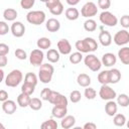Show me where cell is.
Masks as SVG:
<instances>
[{
    "label": "cell",
    "instance_id": "6da1fadb",
    "mask_svg": "<svg viewBox=\"0 0 129 129\" xmlns=\"http://www.w3.org/2000/svg\"><path fill=\"white\" fill-rule=\"evenodd\" d=\"M54 73V69L52 67V64L49 63H42L39 67V71H38V79L41 83L43 84H48L50 83L52 76Z\"/></svg>",
    "mask_w": 129,
    "mask_h": 129
},
{
    "label": "cell",
    "instance_id": "7a4b0ae2",
    "mask_svg": "<svg viewBox=\"0 0 129 129\" xmlns=\"http://www.w3.org/2000/svg\"><path fill=\"white\" fill-rule=\"evenodd\" d=\"M23 79V75L19 70H12L5 78V85L10 88L17 87Z\"/></svg>",
    "mask_w": 129,
    "mask_h": 129
},
{
    "label": "cell",
    "instance_id": "3957f363",
    "mask_svg": "<svg viewBox=\"0 0 129 129\" xmlns=\"http://www.w3.org/2000/svg\"><path fill=\"white\" fill-rule=\"evenodd\" d=\"M26 20L30 24L40 25L45 21V13L41 10H33L29 11L26 14Z\"/></svg>",
    "mask_w": 129,
    "mask_h": 129
},
{
    "label": "cell",
    "instance_id": "277c9868",
    "mask_svg": "<svg viewBox=\"0 0 129 129\" xmlns=\"http://www.w3.org/2000/svg\"><path fill=\"white\" fill-rule=\"evenodd\" d=\"M84 62L86 64L87 68H89L92 72H98L101 70L102 61L94 54V53H88L85 58H84Z\"/></svg>",
    "mask_w": 129,
    "mask_h": 129
},
{
    "label": "cell",
    "instance_id": "5b68a950",
    "mask_svg": "<svg viewBox=\"0 0 129 129\" xmlns=\"http://www.w3.org/2000/svg\"><path fill=\"white\" fill-rule=\"evenodd\" d=\"M99 19L102 24L106 26H110V27H114L118 23V18L112 12L107 11V10H103V12L100 13Z\"/></svg>",
    "mask_w": 129,
    "mask_h": 129
},
{
    "label": "cell",
    "instance_id": "8992f818",
    "mask_svg": "<svg viewBox=\"0 0 129 129\" xmlns=\"http://www.w3.org/2000/svg\"><path fill=\"white\" fill-rule=\"evenodd\" d=\"M99 97L105 101L114 100L115 98H117V93L109 85H102L99 90Z\"/></svg>",
    "mask_w": 129,
    "mask_h": 129
},
{
    "label": "cell",
    "instance_id": "52a82bcc",
    "mask_svg": "<svg viewBox=\"0 0 129 129\" xmlns=\"http://www.w3.org/2000/svg\"><path fill=\"white\" fill-rule=\"evenodd\" d=\"M98 13V7L94 2H87L83 5L81 9V15L86 18H91Z\"/></svg>",
    "mask_w": 129,
    "mask_h": 129
},
{
    "label": "cell",
    "instance_id": "ba28073f",
    "mask_svg": "<svg viewBox=\"0 0 129 129\" xmlns=\"http://www.w3.org/2000/svg\"><path fill=\"white\" fill-rule=\"evenodd\" d=\"M43 58H44V54L42 52V49L40 48H36V49H33L31 52H30V55H29V62L34 66V67H40L42 64V61H43Z\"/></svg>",
    "mask_w": 129,
    "mask_h": 129
},
{
    "label": "cell",
    "instance_id": "9c48e42d",
    "mask_svg": "<svg viewBox=\"0 0 129 129\" xmlns=\"http://www.w3.org/2000/svg\"><path fill=\"white\" fill-rule=\"evenodd\" d=\"M113 41L119 46L127 44L129 42V32L126 29H121L117 31L113 37Z\"/></svg>",
    "mask_w": 129,
    "mask_h": 129
},
{
    "label": "cell",
    "instance_id": "30bf717a",
    "mask_svg": "<svg viewBox=\"0 0 129 129\" xmlns=\"http://www.w3.org/2000/svg\"><path fill=\"white\" fill-rule=\"evenodd\" d=\"M11 33L15 37H22L25 33V26L22 22L20 21H13L10 27Z\"/></svg>",
    "mask_w": 129,
    "mask_h": 129
},
{
    "label": "cell",
    "instance_id": "8fae6325",
    "mask_svg": "<svg viewBox=\"0 0 129 129\" xmlns=\"http://www.w3.org/2000/svg\"><path fill=\"white\" fill-rule=\"evenodd\" d=\"M57 50L59 51V53L61 54H70L72 52V45L70 43V41L66 38H62L60 40L57 41Z\"/></svg>",
    "mask_w": 129,
    "mask_h": 129
},
{
    "label": "cell",
    "instance_id": "7c38bea8",
    "mask_svg": "<svg viewBox=\"0 0 129 129\" xmlns=\"http://www.w3.org/2000/svg\"><path fill=\"white\" fill-rule=\"evenodd\" d=\"M101 61H102V64H103V66L110 68V67H113L114 64H116L117 57H116V55H115L114 53H112V52H106V53L103 54Z\"/></svg>",
    "mask_w": 129,
    "mask_h": 129
},
{
    "label": "cell",
    "instance_id": "4fadbf2b",
    "mask_svg": "<svg viewBox=\"0 0 129 129\" xmlns=\"http://www.w3.org/2000/svg\"><path fill=\"white\" fill-rule=\"evenodd\" d=\"M17 109V105L13 100H6L2 102V110L7 115H12Z\"/></svg>",
    "mask_w": 129,
    "mask_h": 129
},
{
    "label": "cell",
    "instance_id": "5bb4252c",
    "mask_svg": "<svg viewBox=\"0 0 129 129\" xmlns=\"http://www.w3.org/2000/svg\"><path fill=\"white\" fill-rule=\"evenodd\" d=\"M117 110H118V104L114 100H109L106 103V105H105V112H106V114L108 116L114 117V115L117 114Z\"/></svg>",
    "mask_w": 129,
    "mask_h": 129
},
{
    "label": "cell",
    "instance_id": "9a60e30c",
    "mask_svg": "<svg viewBox=\"0 0 129 129\" xmlns=\"http://www.w3.org/2000/svg\"><path fill=\"white\" fill-rule=\"evenodd\" d=\"M99 41L103 46H109L112 43V35L107 30H102L99 33Z\"/></svg>",
    "mask_w": 129,
    "mask_h": 129
},
{
    "label": "cell",
    "instance_id": "2e32d148",
    "mask_svg": "<svg viewBox=\"0 0 129 129\" xmlns=\"http://www.w3.org/2000/svg\"><path fill=\"white\" fill-rule=\"evenodd\" d=\"M45 27L49 32H56L60 28V22L56 18H49L45 23Z\"/></svg>",
    "mask_w": 129,
    "mask_h": 129
},
{
    "label": "cell",
    "instance_id": "e0dca14e",
    "mask_svg": "<svg viewBox=\"0 0 129 129\" xmlns=\"http://www.w3.org/2000/svg\"><path fill=\"white\" fill-rule=\"evenodd\" d=\"M76 123V118L73 115H66L61 121H60V126L62 129H70L75 126Z\"/></svg>",
    "mask_w": 129,
    "mask_h": 129
},
{
    "label": "cell",
    "instance_id": "ac0fdd59",
    "mask_svg": "<svg viewBox=\"0 0 129 129\" xmlns=\"http://www.w3.org/2000/svg\"><path fill=\"white\" fill-rule=\"evenodd\" d=\"M30 95L25 94L23 92H21L18 97H17V104L19 107L21 108H25V107H29V103H30Z\"/></svg>",
    "mask_w": 129,
    "mask_h": 129
},
{
    "label": "cell",
    "instance_id": "d6986e66",
    "mask_svg": "<svg viewBox=\"0 0 129 129\" xmlns=\"http://www.w3.org/2000/svg\"><path fill=\"white\" fill-rule=\"evenodd\" d=\"M68 113L67 107H61V106H53L51 109V114L54 118L56 119H62Z\"/></svg>",
    "mask_w": 129,
    "mask_h": 129
},
{
    "label": "cell",
    "instance_id": "ffe728a7",
    "mask_svg": "<svg viewBox=\"0 0 129 129\" xmlns=\"http://www.w3.org/2000/svg\"><path fill=\"white\" fill-rule=\"evenodd\" d=\"M118 57L123 64H129V47L123 46L118 51Z\"/></svg>",
    "mask_w": 129,
    "mask_h": 129
},
{
    "label": "cell",
    "instance_id": "44dd1931",
    "mask_svg": "<svg viewBox=\"0 0 129 129\" xmlns=\"http://www.w3.org/2000/svg\"><path fill=\"white\" fill-rule=\"evenodd\" d=\"M59 51L57 49H54V48H49L46 52V58L49 62L51 63H55L59 60Z\"/></svg>",
    "mask_w": 129,
    "mask_h": 129
},
{
    "label": "cell",
    "instance_id": "7402d4cb",
    "mask_svg": "<svg viewBox=\"0 0 129 129\" xmlns=\"http://www.w3.org/2000/svg\"><path fill=\"white\" fill-rule=\"evenodd\" d=\"M77 83L79 86L83 87V88H87L91 85V78L89 75L87 74H80L78 77H77Z\"/></svg>",
    "mask_w": 129,
    "mask_h": 129
},
{
    "label": "cell",
    "instance_id": "603a6c76",
    "mask_svg": "<svg viewBox=\"0 0 129 129\" xmlns=\"http://www.w3.org/2000/svg\"><path fill=\"white\" fill-rule=\"evenodd\" d=\"M64 15H66V18L67 19H69V20H77L78 18H79V16H80V12H79V10L77 9V8H75V7H70V8H68L66 11H64Z\"/></svg>",
    "mask_w": 129,
    "mask_h": 129
},
{
    "label": "cell",
    "instance_id": "cb8c5ba5",
    "mask_svg": "<svg viewBox=\"0 0 129 129\" xmlns=\"http://www.w3.org/2000/svg\"><path fill=\"white\" fill-rule=\"evenodd\" d=\"M75 46H76L77 50L81 51L82 53H89V52H91V50H90V48L88 46V43L85 40V38L81 39V40H77L76 43H75Z\"/></svg>",
    "mask_w": 129,
    "mask_h": 129
},
{
    "label": "cell",
    "instance_id": "d4e9b609",
    "mask_svg": "<svg viewBox=\"0 0 129 129\" xmlns=\"http://www.w3.org/2000/svg\"><path fill=\"white\" fill-rule=\"evenodd\" d=\"M3 17L6 21H14L17 17V11L14 8H7L3 11Z\"/></svg>",
    "mask_w": 129,
    "mask_h": 129
},
{
    "label": "cell",
    "instance_id": "484cf974",
    "mask_svg": "<svg viewBox=\"0 0 129 129\" xmlns=\"http://www.w3.org/2000/svg\"><path fill=\"white\" fill-rule=\"evenodd\" d=\"M98 82L101 85H109L110 84V71H102L101 73H99L98 77Z\"/></svg>",
    "mask_w": 129,
    "mask_h": 129
},
{
    "label": "cell",
    "instance_id": "4316f807",
    "mask_svg": "<svg viewBox=\"0 0 129 129\" xmlns=\"http://www.w3.org/2000/svg\"><path fill=\"white\" fill-rule=\"evenodd\" d=\"M36 45L40 49H48L51 45V41L48 37H40L37 39Z\"/></svg>",
    "mask_w": 129,
    "mask_h": 129
},
{
    "label": "cell",
    "instance_id": "83f0119b",
    "mask_svg": "<svg viewBox=\"0 0 129 129\" xmlns=\"http://www.w3.org/2000/svg\"><path fill=\"white\" fill-rule=\"evenodd\" d=\"M110 71V84H117L121 80V73L118 69H111Z\"/></svg>",
    "mask_w": 129,
    "mask_h": 129
},
{
    "label": "cell",
    "instance_id": "f1b7e54d",
    "mask_svg": "<svg viewBox=\"0 0 129 129\" xmlns=\"http://www.w3.org/2000/svg\"><path fill=\"white\" fill-rule=\"evenodd\" d=\"M84 29L88 32H93L97 29V22L94 19L88 18L85 22H84Z\"/></svg>",
    "mask_w": 129,
    "mask_h": 129
},
{
    "label": "cell",
    "instance_id": "f546056e",
    "mask_svg": "<svg viewBox=\"0 0 129 129\" xmlns=\"http://www.w3.org/2000/svg\"><path fill=\"white\" fill-rule=\"evenodd\" d=\"M126 122H127V120H126L125 115L120 114V113H118V114L114 115V118H113V123H114V125H115V126L122 127V126H124V125L126 124Z\"/></svg>",
    "mask_w": 129,
    "mask_h": 129
},
{
    "label": "cell",
    "instance_id": "4dcf8cb0",
    "mask_svg": "<svg viewBox=\"0 0 129 129\" xmlns=\"http://www.w3.org/2000/svg\"><path fill=\"white\" fill-rule=\"evenodd\" d=\"M69 60L73 64H78L83 60V53L81 51L73 52V53H71V55L69 57Z\"/></svg>",
    "mask_w": 129,
    "mask_h": 129
},
{
    "label": "cell",
    "instance_id": "1f68e13d",
    "mask_svg": "<svg viewBox=\"0 0 129 129\" xmlns=\"http://www.w3.org/2000/svg\"><path fill=\"white\" fill-rule=\"evenodd\" d=\"M117 104L121 107L129 106V96L126 94H120L117 96Z\"/></svg>",
    "mask_w": 129,
    "mask_h": 129
},
{
    "label": "cell",
    "instance_id": "d6a6232c",
    "mask_svg": "<svg viewBox=\"0 0 129 129\" xmlns=\"http://www.w3.org/2000/svg\"><path fill=\"white\" fill-rule=\"evenodd\" d=\"M42 107V102L40 99L38 98H31L30 99V103H29V108L34 110V111H38L40 110Z\"/></svg>",
    "mask_w": 129,
    "mask_h": 129
},
{
    "label": "cell",
    "instance_id": "836d02e7",
    "mask_svg": "<svg viewBox=\"0 0 129 129\" xmlns=\"http://www.w3.org/2000/svg\"><path fill=\"white\" fill-rule=\"evenodd\" d=\"M69 101L67 99V97H64L63 95H61L60 93H58L55 101H54V106H61V107H68Z\"/></svg>",
    "mask_w": 129,
    "mask_h": 129
},
{
    "label": "cell",
    "instance_id": "e575fe53",
    "mask_svg": "<svg viewBox=\"0 0 129 129\" xmlns=\"http://www.w3.org/2000/svg\"><path fill=\"white\" fill-rule=\"evenodd\" d=\"M57 126L58 125L54 119H48L40 125L42 129H57Z\"/></svg>",
    "mask_w": 129,
    "mask_h": 129
},
{
    "label": "cell",
    "instance_id": "d590c367",
    "mask_svg": "<svg viewBox=\"0 0 129 129\" xmlns=\"http://www.w3.org/2000/svg\"><path fill=\"white\" fill-rule=\"evenodd\" d=\"M24 82L36 86V85H37V82H38V78H37V76H36L35 74H33V73H27V74L25 75V77H24Z\"/></svg>",
    "mask_w": 129,
    "mask_h": 129
},
{
    "label": "cell",
    "instance_id": "8d00e7d4",
    "mask_svg": "<svg viewBox=\"0 0 129 129\" xmlns=\"http://www.w3.org/2000/svg\"><path fill=\"white\" fill-rule=\"evenodd\" d=\"M35 87L34 85H31V84H28V83H23V85L21 86V92L25 93V94H28V95H32L34 93V90H35Z\"/></svg>",
    "mask_w": 129,
    "mask_h": 129
},
{
    "label": "cell",
    "instance_id": "74e56055",
    "mask_svg": "<svg viewBox=\"0 0 129 129\" xmlns=\"http://www.w3.org/2000/svg\"><path fill=\"white\" fill-rule=\"evenodd\" d=\"M84 95H85V97H86L88 100H93V99L96 98L97 92H96V90H95L94 88H92V87L89 86V87H87V88L85 89Z\"/></svg>",
    "mask_w": 129,
    "mask_h": 129
},
{
    "label": "cell",
    "instance_id": "f35d334b",
    "mask_svg": "<svg viewBox=\"0 0 129 129\" xmlns=\"http://www.w3.org/2000/svg\"><path fill=\"white\" fill-rule=\"evenodd\" d=\"M85 40L87 41L88 46H89L91 52H93V51H95V50L98 49V42L93 37H85Z\"/></svg>",
    "mask_w": 129,
    "mask_h": 129
},
{
    "label": "cell",
    "instance_id": "ab89813d",
    "mask_svg": "<svg viewBox=\"0 0 129 129\" xmlns=\"http://www.w3.org/2000/svg\"><path fill=\"white\" fill-rule=\"evenodd\" d=\"M49 12H50L52 15H55V16L60 15V14L63 12V5H62V3L60 2V3H58L57 5H55V6H53L52 8H50V9H49Z\"/></svg>",
    "mask_w": 129,
    "mask_h": 129
},
{
    "label": "cell",
    "instance_id": "60d3db41",
    "mask_svg": "<svg viewBox=\"0 0 129 129\" xmlns=\"http://www.w3.org/2000/svg\"><path fill=\"white\" fill-rule=\"evenodd\" d=\"M81 99H82V94L78 90H75L70 94V100L72 103H79Z\"/></svg>",
    "mask_w": 129,
    "mask_h": 129
},
{
    "label": "cell",
    "instance_id": "b9f144b4",
    "mask_svg": "<svg viewBox=\"0 0 129 129\" xmlns=\"http://www.w3.org/2000/svg\"><path fill=\"white\" fill-rule=\"evenodd\" d=\"M14 54H15L16 58H18V59H20V60H24V59L27 58V53H26V51H25L24 49H22V48H17V49H15Z\"/></svg>",
    "mask_w": 129,
    "mask_h": 129
},
{
    "label": "cell",
    "instance_id": "7bdbcfd3",
    "mask_svg": "<svg viewBox=\"0 0 129 129\" xmlns=\"http://www.w3.org/2000/svg\"><path fill=\"white\" fill-rule=\"evenodd\" d=\"M35 0H20V6L23 9H30L33 7Z\"/></svg>",
    "mask_w": 129,
    "mask_h": 129
},
{
    "label": "cell",
    "instance_id": "ee69618b",
    "mask_svg": "<svg viewBox=\"0 0 129 129\" xmlns=\"http://www.w3.org/2000/svg\"><path fill=\"white\" fill-rule=\"evenodd\" d=\"M111 6V0H98V7L102 10H107Z\"/></svg>",
    "mask_w": 129,
    "mask_h": 129
},
{
    "label": "cell",
    "instance_id": "f6af8a7d",
    "mask_svg": "<svg viewBox=\"0 0 129 129\" xmlns=\"http://www.w3.org/2000/svg\"><path fill=\"white\" fill-rule=\"evenodd\" d=\"M9 26L5 21H0V35H5L9 31Z\"/></svg>",
    "mask_w": 129,
    "mask_h": 129
},
{
    "label": "cell",
    "instance_id": "bcb514c9",
    "mask_svg": "<svg viewBox=\"0 0 129 129\" xmlns=\"http://www.w3.org/2000/svg\"><path fill=\"white\" fill-rule=\"evenodd\" d=\"M51 91H52V90H50V89H48V88L42 89V91H41V93H40L41 99L44 100V101H48V98H49V96H50V94H51Z\"/></svg>",
    "mask_w": 129,
    "mask_h": 129
},
{
    "label": "cell",
    "instance_id": "7dc6e473",
    "mask_svg": "<svg viewBox=\"0 0 129 129\" xmlns=\"http://www.w3.org/2000/svg\"><path fill=\"white\" fill-rule=\"evenodd\" d=\"M120 24L124 28H129V15L125 14L120 18Z\"/></svg>",
    "mask_w": 129,
    "mask_h": 129
},
{
    "label": "cell",
    "instance_id": "c3c4849f",
    "mask_svg": "<svg viewBox=\"0 0 129 129\" xmlns=\"http://www.w3.org/2000/svg\"><path fill=\"white\" fill-rule=\"evenodd\" d=\"M9 52V46L6 43H0V55H6Z\"/></svg>",
    "mask_w": 129,
    "mask_h": 129
},
{
    "label": "cell",
    "instance_id": "681fc988",
    "mask_svg": "<svg viewBox=\"0 0 129 129\" xmlns=\"http://www.w3.org/2000/svg\"><path fill=\"white\" fill-rule=\"evenodd\" d=\"M58 3H60V0H47V1L45 2V6H46V8L50 9V8H52L53 6L57 5Z\"/></svg>",
    "mask_w": 129,
    "mask_h": 129
},
{
    "label": "cell",
    "instance_id": "f907efd6",
    "mask_svg": "<svg viewBox=\"0 0 129 129\" xmlns=\"http://www.w3.org/2000/svg\"><path fill=\"white\" fill-rule=\"evenodd\" d=\"M57 95H58V92L51 91V94H50V96H49V98H48V102L53 105V104H54V101H55V99H56V97H57Z\"/></svg>",
    "mask_w": 129,
    "mask_h": 129
},
{
    "label": "cell",
    "instance_id": "816d5d0a",
    "mask_svg": "<svg viewBox=\"0 0 129 129\" xmlns=\"http://www.w3.org/2000/svg\"><path fill=\"white\" fill-rule=\"evenodd\" d=\"M6 100H8V93L5 90H1L0 91V101L4 102Z\"/></svg>",
    "mask_w": 129,
    "mask_h": 129
},
{
    "label": "cell",
    "instance_id": "f5cc1de1",
    "mask_svg": "<svg viewBox=\"0 0 129 129\" xmlns=\"http://www.w3.org/2000/svg\"><path fill=\"white\" fill-rule=\"evenodd\" d=\"M7 61H8V58L6 55H0V67L1 68H4L7 64Z\"/></svg>",
    "mask_w": 129,
    "mask_h": 129
},
{
    "label": "cell",
    "instance_id": "db71d44e",
    "mask_svg": "<svg viewBox=\"0 0 129 129\" xmlns=\"http://www.w3.org/2000/svg\"><path fill=\"white\" fill-rule=\"evenodd\" d=\"M96 128H97V125L95 123L88 122V123L84 124V129H96Z\"/></svg>",
    "mask_w": 129,
    "mask_h": 129
},
{
    "label": "cell",
    "instance_id": "11a10c76",
    "mask_svg": "<svg viewBox=\"0 0 129 129\" xmlns=\"http://www.w3.org/2000/svg\"><path fill=\"white\" fill-rule=\"evenodd\" d=\"M67 1V3L69 4V5H71V6H75V5H77L81 0H66Z\"/></svg>",
    "mask_w": 129,
    "mask_h": 129
},
{
    "label": "cell",
    "instance_id": "9f6ffc18",
    "mask_svg": "<svg viewBox=\"0 0 129 129\" xmlns=\"http://www.w3.org/2000/svg\"><path fill=\"white\" fill-rule=\"evenodd\" d=\"M0 75H1V82H2V81H4V71L2 70V68L0 70Z\"/></svg>",
    "mask_w": 129,
    "mask_h": 129
},
{
    "label": "cell",
    "instance_id": "6f0895ef",
    "mask_svg": "<svg viewBox=\"0 0 129 129\" xmlns=\"http://www.w3.org/2000/svg\"><path fill=\"white\" fill-rule=\"evenodd\" d=\"M126 126H127V127H128V128H129V120H128V121H127V122H126Z\"/></svg>",
    "mask_w": 129,
    "mask_h": 129
},
{
    "label": "cell",
    "instance_id": "680465c9",
    "mask_svg": "<svg viewBox=\"0 0 129 129\" xmlns=\"http://www.w3.org/2000/svg\"><path fill=\"white\" fill-rule=\"evenodd\" d=\"M40 1H41V2H44V3H45V2L47 1V0H40Z\"/></svg>",
    "mask_w": 129,
    "mask_h": 129
}]
</instances>
